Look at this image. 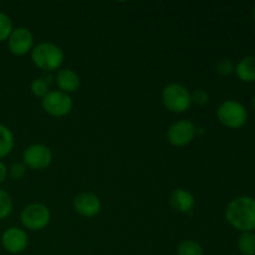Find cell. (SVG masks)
Segmentation results:
<instances>
[{
    "label": "cell",
    "instance_id": "obj_19",
    "mask_svg": "<svg viewBox=\"0 0 255 255\" xmlns=\"http://www.w3.org/2000/svg\"><path fill=\"white\" fill-rule=\"evenodd\" d=\"M14 30L11 17L5 12L0 11V42L7 41L9 36Z\"/></svg>",
    "mask_w": 255,
    "mask_h": 255
},
{
    "label": "cell",
    "instance_id": "obj_11",
    "mask_svg": "<svg viewBox=\"0 0 255 255\" xmlns=\"http://www.w3.org/2000/svg\"><path fill=\"white\" fill-rule=\"evenodd\" d=\"M74 209L85 218H92L101 211V201L92 192H82L74 198Z\"/></svg>",
    "mask_w": 255,
    "mask_h": 255
},
{
    "label": "cell",
    "instance_id": "obj_23",
    "mask_svg": "<svg viewBox=\"0 0 255 255\" xmlns=\"http://www.w3.org/2000/svg\"><path fill=\"white\" fill-rule=\"evenodd\" d=\"M192 95V104L199 105V106H204L209 102V94L206 90L198 89L196 91L191 92Z\"/></svg>",
    "mask_w": 255,
    "mask_h": 255
},
{
    "label": "cell",
    "instance_id": "obj_16",
    "mask_svg": "<svg viewBox=\"0 0 255 255\" xmlns=\"http://www.w3.org/2000/svg\"><path fill=\"white\" fill-rule=\"evenodd\" d=\"M237 248L242 255H255V232L241 233L237 241Z\"/></svg>",
    "mask_w": 255,
    "mask_h": 255
},
{
    "label": "cell",
    "instance_id": "obj_13",
    "mask_svg": "<svg viewBox=\"0 0 255 255\" xmlns=\"http://www.w3.org/2000/svg\"><path fill=\"white\" fill-rule=\"evenodd\" d=\"M169 204L178 213H191L196 206V198L189 191L184 188H177L169 194Z\"/></svg>",
    "mask_w": 255,
    "mask_h": 255
},
{
    "label": "cell",
    "instance_id": "obj_21",
    "mask_svg": "<svg viewBox=\"0 0 255 255\" xmlns=\"http://www.w3.org/2000/svg\"><path fill=\"white\" fill-rule=\"evenodd\" d=\"M27 171V167L22 162H12L7 168V177L12 181H20L25 177Z\"/></svg>",
    "mask_w": 255,
    "mask_h": 255
},
{
    "label": "cell",
    "instance_id": "obj_8",
    "mask_svg": "<svg viewBox=\"0 0 255 255\" xmlns=\"http://www.w3.org/2000/svg\"><path fill=\"white\" fill-rule=\"evenodd\" d=\"M52 152L41 143L31 144L22 153V163L32 171H44L52 163Z\"/></svg>",
    "mask_w": 255,
    "mask_h": 255
},
{
    "label": "cell",
    "instance_id": "obj_25",
    "mask_svg": "<svg viewBox=\"0 0 255 255\" xmlns=\"http://www.w3.org/2000/svg\"><path fill=\"white\" fill-rule=\"evenodd\" d=\"M251 107H252V110L255 112V95L252 97V100H251Z\"/></svg>",
    "mask_w": 255,
    "mask_h": 255
},
{
    "label": "cell",
    "instance_id": "obj_15",
    "mask_svg": "<svg viewBox=\"0 0 255 255\" xmlns=\"http://www.w3.org/2000/svg\"><path fill=\"white\" fill-rule=\"evenodd\" d=\"M14 146V133L6 125L0 124V161L11 153Z\"/></svg>",
    "mask_w": 255,
    "mask_h": 255
},
{
    "label": "cell",
    "instance_id": "obj_17",
    "mask_svg": "<svg viewBox=\"0 0 255 255\" xmlns=\"http://www.w3.org/2000/svg\"><path fill=\"white\" fill-rule=\"evenodd\" d=\"M177 255H204V249L193 239H184L177 246Z\"/></svg>",
    "mask_w": 255,
    "mask_h": 255
},
{
    "label": "cell",
    "instance_id": "obj_26",
    "mask_svg": "<svg viewBox=\"0 0 255 255\" xmlns=\"http://www.w3.org/2000/svg\"><path fill=\"white\" fill-rule=\"evenodd\" d=\"M253 20L255 22V4H254V7H253Z\"/></svg>",
    "mask_w": 255,
    "mask_h": 255
},
{
    "label": "cell",
    "instance_id": "obj_3",
    "mask_svg": "<svg viewBox=\"0 0 255 255\" xmlns=\"http://www.w3.org/2000/svg\"><path fill=\"white\" fill-rule=\"evenodd\" d=\"M162 102L168 111L173 114H183L192 107L191 91L184 85L172 82L164 86L162 91Z\"/></svg>",
    "mask_w": 255,
    "mask_h": 255
},
{
    "label": "cell",
    "instance_id": "obj_22",
    "mask_svg": "<svg viewBox=\"0 0 255 255\" xmlns=\"http://www.w3.org/2000/svg\"><path fill=\"white\" fill-rule=\"evenodd\" d=\"M234 69H236V66L231 59H222L216 66L217 72L221 74L222 76H229V75L233 74Z\"/></svg>",
    "mask_w": 255,
    "mask_h": 255
},
{
    "label": "cell",
    "instance_id": "obj_18",
    "mask_svg": "<svg viewBox=\"0 0 255 255\" xmlns=\"http://www.w3.org/2000/svg\"><path fill=\"white\" fill-rule=\"evenodd\" d=\"M12 198L5 189L0 188V221H4L12 213Z\"/></svg>",
    "mask_w": 255,
    "mask_h": 255
},
{
    "label": "cell",
    "instance_id": "obj_24",
    "mask_svg": "<svg viewBox=\"0 0 255 255\" xmlns=\"http://www.w3.org/2000/svg\"><path fill=\"white\" fill-rule=\"evenodd\" d=\"M7 178V167L2 161H0V184L4 183Z\"/></svg>",
    "mask_w": 255,
    "mask_h": 255
},
{
    "label": "cell",
    "instance_id": "obj_7",
    "mask_svg": "<svg viewBox=\"0 0 255 255\" xmlns=\"http://www.w3.org/2000/svg\"><path fill=\"white\" fill-rule=\"evenodd\" d=\"M197 136V127L191 120H178L167 129V141L173 147H186Z\"/></svg>",
    "mask_w": 255,
    "mask_h": 255
},
{
    "label": "cell",
    "instance_id": "obj_2",
    "mask_svg": "<svg viewBox=\"0 0 255 255\" xmlns=\"http://www.w3.org/2000/svg\"><path fill=\"white\" fill-rule=\"evenodd\" d=\"M30 55H31L32 64L37 69L50 74L61 69L65 60V54L61 47L49 41L35 45Z\"/></svg>",
    "mask_w": 255,
    "mask_h": 255
},
{
    "label": "cell",
    "instance_id": "obj_9",
    "mask_svg": "<svg viewBox=\"0 0 255 255\" xmlns=\"http://www.w3.org/2000/svg\"><path fill=\"white\" fill-rule=\"evenodd\" d=\"M34 35L31 30L25 26L14 27L11 35L7 39L9 51L15 56H25L34 49Z\"/></svg>",
    "mask_w": 255,
    "mask_h": 255
},
{
    "label": "cell",
    "instance_id": "obj_12",
    "mask_svg": "<svg viewBox=\"0 0 255 255\" xmlns=\"http://www.w3.org/2000/svg\"><path fill=\"white\" fill-rule=\"evenodd\" d=\"M55 82L60 91L69 95L76 92L81 85V80H80L77 72L69 67H62V69L57 70L55 74Z\"/></svg>",
    "mask_w": 255,
    "mask_h": 255
},
{
    "label": "cell",
    "instance_id": "obj_20",
    "mask_svg": "<svg viewBox=\"0 0 255 255\" xmlns=\"http://www.w3.org/2000/svg\"><path fill=\"white\" fill-rule=\"evenodd\" d=\"M30 89H31V92L34 96L44 99L50 92V85L42 77H36V79L32 80L31 85H30Z\"/></svg>",
    "mask_w": 255,
    "mask_h": 255
},
{
    "label": "cell",
    "instance_id": "obj_10",
    "mask_svg": "<svg viewBox=\"0 0 255 255\" xmlns=\"http://www.w3.org/2000/svg\"><path fill=\"white\" fill-rule=\"evenodd\" d=\"M2 248L10 254H20L26 251L29 246V236L25 229L19 227H10L5 229L1 236Z\"/></svg>",
    "mask_w": 255,
    "mask_h": 255
},
{
    "label": "cell",
    "instance_id": "obj_27",
    "mask_svg": "<svg viewBox=\"0 0 255 255\" xmlns=\"http://www.w3.org/2000/svg\"><path fill=\"white\" fill-rule=\"evenodd\" d=\"M0 7H1V2H0Z\"/></svg>",
    "mask_w": 255,
    "mask_h": 255
},
{
    "label": "cell",
    "instance_id": "obj_14",
    "mask_svg": "<svg viewBox=\"0 0 255 255\" xmlns=\"http://www.w3.org/2000/svg\"><path fill=\"white\" fill-rule=\"evenodd\" d=\"M237 77L241 80L242 82H255V56L254 55H249V56L243 57L239 60L238 64L236 65L234 69Z\"/></svg>",
    "mask_w": 255,
    "mask_h": 255
},
{
    "label": "cell",
    "instance_id": "obj_5",
    "mask_svg": "<svg viewBox=\"0 0 255 255\" xmlns=\"http://www.w3.org/2000/svg\"><path fill=\"white\" fill-rule=\"evenodd\" d=\"M20 221L29 231H41L49 226L51 221V212L49 207L42 203L27 204L21 211Z\"/></svg>",
    "mask_w": 255,
    "mask_h": 255
},
{
    "label": "cell",
    "instance_id": "obj_6",
    "mask_svg": "<svg viewBox=\"0 0 255 255\" xmlns=\"http://www.w3.org/2000/svg\"><path fill=\"white\" fill-rule=\"evenodd\" d=\"M42 110L52 117H64L71 112L74 107L71 95L60 90H50L49 94L41 99Z\"/></svg>",
    "mask_w": 255,
    "mask_h": 255
},
{
    "label": "cell",
    "instance_id": "obj_4",
    "mask_svg": "<svg viewBox=\"0 0 255 255\" xmlns=\"http://www.w3.org/2000/svg\"><path fill=\"white\" fill-rule=\"evenodd\" d=\"M217 119L227 128L238 129L246 125L248 112L242 102L237 100H226L217 109Z\"/></svg>",
    "mask_w": 255,
    "mask_h": 255
},
{
    "label": "cell",
    "instance_id": "obj_1",
    "mask_svg": "<svg viewBox=\"0 0 255 255\" xmlns=\"http://www.w3.org/2000/svg\"><path fill=\"white\" fill-rule=\"evenodd\" d=\"M226 221L231 227L244 232L255 231V198L251 196H239L232 199L224 211Z\"/></svg>",
    "mask_w": 255,
    "mask_h": 255
}]
</instances>
